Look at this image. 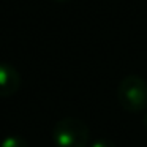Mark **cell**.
Here are the masks:
<instances>
[{
    "instance_id": "5",
    "label": "cell",
    "mask_w": 147,
    "mask_h": 147,
    "mask_svg": "<svg viewBox=\"0 0 147 147\" xmlns=\"http://www.w3.org/2000/svg\"><path fill=\"white\" fill-rule=\"evenodd\" d=\"M90 147H115V144L109 139H96L92 142Z\"/></svg>"
},
{
    "instance_id": "7",
    "label": "cell",
    "mask_w": 147,
    "mask_h": 147,
    "mask_svg": "<svg viewBox=\"0 0 147 147\" xmlns=\"http://www.w3.org/2000/svg\"><path fill=\"white\" fill-rule=\"evenodd\" d=\"M54 2H60V3H63V2H68V0H54Z\"/></svg>"
},
{
    "instance_id": "1",
    "label": "cell",
    "mask_w": 147,
    "mask_h": 147,
    "mask_svg": "<svg viewBox=\"0 0 147 147\" xmlns=\"http://www.w3.org/2000/svg\"><path fill=\"white\" fill-rule=\"evenodd\" d=\"M117 98L125 111H144L147 108V81L138 74L125 76L117 87Z\"/></svg>"
},
{
    "instance_id": "2",
    "label": "cell",
    "mask_w": 147,
    "mask_h": 147,
    "mask_svg": "<svg viewBox=\"0 0 147 147\" xmlns=\"http://www.w3.org/2000/svg\"><path fill=\"white\" fill-rule=\"evenodd\" d=\"M89 138V127L76 117H65L59 120L52 131V139L57 147H87Z\"/></svg>"
},
{
    "instance_id": "6",
    "label": "cell",
    "mask_w": 147,
    "mask_h": 147,
    "mask_svg": "<svg viewBox=\"0 0 147 147\" xmlns=\"http://www.w3.org/2000/svg\"><path fill=\"white\" fill-rule=\"evenodd\" d=\"M144 127L147 128V112H146V115H144Z\"/></svg>"
},
{
    "instance_id": "4",
    "label": "cell",
    "mask_w": 147,
    "mask_h": 147,
    "mask_svg": "<svg viewBox=\"0 0 147 147\" xmlns=\"http://www.w3.org/2000/svg\"><path fill=\"white\" fill-rule=\"evenodd\" d=\"M0 147H29V142L21 136H8L2 141Z\"/></svg>"
},
{
    "instance_id": "3",
    "label": "cell",
    "mask_w": 147,
    "mask_h": 147,
    "mask_svg": "<svg viewBox=\"0 0 147 147\" xmlns=\"http://www.w3.org/2000/svg\"><path fill=\"white\" fill-rule=\"evenodd\" d=\"M21 87V74L13 65L0 63V96H11Z\"/></svg>"
}]
</instances>
